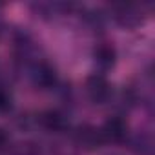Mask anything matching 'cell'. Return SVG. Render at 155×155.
<instances>
[{
    "mask_svg": "<svg viewBox=\"0 0 155 155\" xmlns=\"http://www.w3.org/2000/svg\"><path fill=\"white\" fill-rule=\"evenodd\" d=\"M37 82L42 86H51L55 82V71L48 66H40L37 71Z\"/></svg>",
    "mask_w": 155,
    "mask_h": 155,
    "instance_id": "5",
    "label": "cell"
},
{
    "mask_svg": "<svg viewBox=\"0 0 155 155\" xmlns=\"http://www.w3.org/2000/svg\"><path fill=\"white\" fill-rule=\"evenodd\" d=\"M8 140H9V137H8V133L2 130V128H0V150H2V148H6L8 146Z\"/></svg>",
    "mask_w": 155,
    "mask_h": 155,
    "instance_id": "8",
    "label": "cell"
},
{
    "mask_svg": "<svg viewBox=\"0 0 155 155\" xmlns=\"http://www.w3.org/2000/svg\"><path fill=\"white\" fill-rule=\"evenodd\" d=\"M95 57H97V62H99L102 68H110V66L113 64V57H115V53H113L111 48H108V46H101V48L95 51Z\"/></svg>",
    "mask_w": 155,
    "mask_h": 155,
    "instance_id": "4",
    "label": "cell"
},
{
    "mask_svg": "<svg viewBox=\"0 0 155 155\" xmlns=\"http://www.w3.org/2000/svg\"><path fill=\"white\" fill-rule=\"evenodd\" d=\"M88 93L97 102L106 101L108 95H110V84H108V81L104 79V77H101V75L90 77V79H88Z\"/></svg>",
    "mask_w": 155,
    "mask_h": 155,
    "instance_id": "1",
    "label": "cell"
},
{
    "mask_svg": "<svg viewBox=\"0 0 155 155\" xmlns=\"http://www.w3.org/2000/svg\"><path fill=\"white\" fill-rule=\"evenodd\" d=\"M124 135H126V124L119 117H113V119L106 120V124L101 131V137L108 139V140H120Z\"/></svg>",
    "mask_w": 155,
    "mask_h": 155,
    "instance_id": "2",
    "label": "cell"
},
{
    "mask_svg": "<svg viewBox=\"0 0 155 155\" xmlns=\"http://www.w3.org/2000/svg\"><path fill=\"white\" fill-rule=\"evenodd\" d=\"M42 124L49 130H58L62 126V117L57 113V111H48L44 117H42Z\"/></svg>",
    "mask_w": 155,
    "mask_h": 155,
    "instance_id": "6",
    "label": "cell"
},
{
    "mask_svg": "<svg viewBox=\"0 0 155 155\" xmlns=\"http://www.w3.org/2000/svg\"><path fill=\"white\" fill-rule=\"evenodd\" d=\"M79 140L84 144V146H88V148H93V146H97L101 140H102V137H101V131H95L93 128H81L79 130Z\"/></svg>",
    "mask_w": 155,
    "mask_h": 155,
    "instance_id": "3",
    "label": "cell"
},
{
    "mask_svg": "<svg viewBox=\"0 0 155 155\" xmlns=\"http://www.w3.org/2000/svg\"><path fill=\"white\" fill-rule=\"evenodd\" d=\"M9 108H11V97H9V93L4 91V90H0V113L8 111Z\"/></svg>",
    "mask_w": 155,
    "mask_h": 155,
    "instance_id": "7",
    "label": "cell"
}]
</instances>
